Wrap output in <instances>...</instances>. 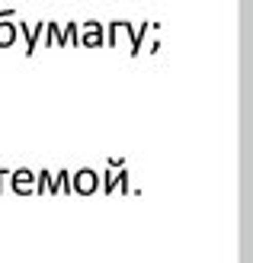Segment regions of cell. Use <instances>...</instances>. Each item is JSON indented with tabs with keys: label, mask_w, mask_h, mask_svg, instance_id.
I'll use <instances>...</instances> for the list:
<instances>
[{
	"label": "cell",
	"mask_w": 253,
	"mask_h": 263,
	"mask_svg": "<svg viewBox=\"0 0 253 263\" xmlns=\"http://www.w3.org/2000/svg\"><path fill=\"white\" fill-rule=\"evenodd\" d=\"M71 180H74V193L90 196V193L100 190V174H96L93 167H81L77 174H71Z\"/></svg>",
	"instance_id": "1"
},
{
	"label": "cell",
	"mask_w": 253,
	"mask_h": 263,
	"mask_svg": "<svg viewBox=\"0 0 253 263\" xmlns=\"http://www.w3.org/2000/svg\"><path fill=\"white\" fill-rule=\"evenodd\" d=\"M10 20H16V10H0V48H10L20 35V23Z\"/></svg>",
	"instance_id": "2"
},
{
	"label": "cell",
	"mask_w": 253,
	"mask_h": 263,
	"mask_svg": "<svg viewBox=\"0 0 253 263\" xmlns=\"http://www.w3.org/2000/svg\"><path fill=\"white\" fill-rule=\"evenodd\" d=\"M20 32L26 35V58L35 55V48L42 45V35H45V20H38V23H20Z\"/></svg>",
	"instance_id": "3"
},
{
	"label": "cell",
	"mask_w": 253,
	"mask_h": 263,
	"mask_svg": "<svg viewBox=\"0 0 253 263\" xmlns=\"http://www.w3.org/2000/svg\"><path fill=\"white\" fill-rule=\"evenodd\" d=\"M103 42H106L103 23H96V20H87V23H84V29H81V45H84V48H100Z\"/></svg>",
	"instance_id": "4"
},
{
	"label": "cell",
	"mask_w": 253,
	"mask_h": 263,
	"mask_svg": "<svg viewBox=\"0 0 253 263\" xmlns=\"http://www.w3.org/2000/svg\"><path fill=\"white\" fill-rule=\"evenodd\" d=\"M10 183H13V190H16L20 196H26V193H35L38 174H32V170H13V174H10Z\"/></svg>",
	"instance_id": "5"
},
{
	"label": "cell",
	"mask_w": 253,
	"mask_h": 263,
	"mask_svg": "<svg viewBox=\"0 0 253 263\" xmlns=\"http://www.w3.org/2000/svg\"><path fill=\"white\" fill-rule=\"evenodd\" d=\"M131 23H125V20H115V23H109V29H106V42H109L112 48L122 42V39H131Z\"/></svg>",
	"instance_id": "6"
},
{
	"label": "cell",
	"mask_w": 253,
	"mask_h": 263,
	"mask_svg": "<svg viewBox=\"0 0 253 263\" xmlns=\"http://www.w3.org/2000/svg\"><path fill=\"white\" fill-rule=\"evenodd\" d=\"M154 29V23L151 20H144V23H138L135 26V32H131V39H128V48H131V55H138L141 51V45H144V39H148V32Z\"/></svg>",
	"instance_id": "7"
},
{
	"label": "cell",
	"mask_w": 253,
	"mask_h": 263,
	"mask_svg": "<svg viewBox=\"0 0 253 263\" xmlns=\"http://www.w3.org/2000/svg\"><path fill=\"white\" fill-rule=\"evenodd\" d=\"M64 45L81 48V23H64Z\"/></svg>",
	"instance_id": "8"
},
{
	"label": "cell",
	"mask_w": 253,
	"mask_h": 263,
	"mask_svg": "<svg viewBox=\"0 0 253 263\" xmlns=\"http://www.w3.org/2000/svg\"><path fill=\"white\" fill-rule=\"evenodd\" d=\"M51 183H55V177H51L48 170H38V183H35V193H51Z\"/></svg>",
	"instance_id": "9"
}]
</instances>
